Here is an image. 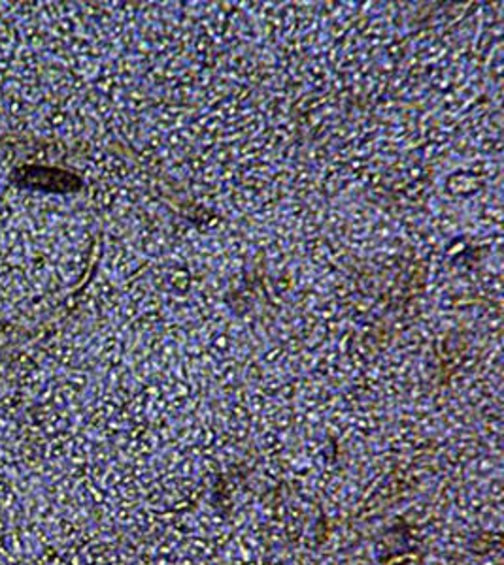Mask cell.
<instances>
[{"label":"cell","mask_w":504,"mask_h":565,"mask_svg":"<svg viewBox=\"0 0 504 565\" xmlns=\"http://www.w3.org/2000/svg\"><path fill=\"white\" fill-rule=\"evenodd\" d=\"M10 183L21 191L48 194H74L84 186L82 178L71 170L45 164H20L13 168Z\"/></svg>","instance_id":"1"}]
</instances>
